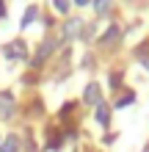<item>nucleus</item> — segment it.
I'll return each mask as SVG.
<instances>
[{
    "label": "nucleus",
    "mask_w": 149,
    "mask_h": 152,
    "mask_svg": "<svg viewBox=\"0 0 149 152\" xmlns=\"http://www.w3.org/2000/svg\"><path fill=\"white\" fill-rule=\"evenodd\" d=\"M14 108H17V102H14V94L11 91H0V122H8L14 116Z\"/></svg>",
    "instance_id": "nucleus-1"
},
{
    "label": "nucleus",
    "mask_w": 149,
    "mask_h": 152,
    "mask_svg": "<svg viewBox=\"0 0 149 152\" xmlns=\"http://www.w3.org/2000/svg\"><path fill=\"white\" fill-rule=\"evenodd\" d=\"M61 31H64V39H66V42H69V39H77V36H80V31H83V20H80V17H69L66 25H64Z\"/></svg>",
    "instance_id": "nucleus-3"
},
{
    "label": "nucleus",
    "mask_w": 149,
    "mask_h": 152,
    "mask_svg": "<svg viewBox=\"0 0 149 152\" xmlns=\"http://www.w3.org/2000/svg\"><path fill=\"white\" fill-rule=\"evenodd\" d=\"M119 39H121V28H119V25H110V28L100 36V44H102V47H113Z\"/></svg>",
    "instance_id": "nucleus-4"
},
{
    "label": "nucleus",
    "mask_w": 149,
    "mask_h": 152,
    "mask_svg": "<svg viewBox=\"0 0 149 152\" xmlns=\"http://www.w3.org/2000/svg\"><path fill=\"white\" fill-rule=\"evenodd\" d=\"M55 44H58L55 39H52V36H47L44 42H41V47H39V58H36V61H33V64H41V61H44V58L50 56V53H52V50H55Z\"/></svg>",
    "instance_id": "nucleus-5"
},
{
    "label": "nucleus",
    "mask_w": 149,
    "mask_h": 152,
    "mask_svg": "<svg viewBox=\"0 0 149 152\" xmlns=\"http://www.w3.org/2000/svg\"><path fill=\"white\" fill-rule=\"evenodd\" d=\"M133 100H135V94H133V91H127V94L121 97V100H119L116 105H119V108H124V105H133Z\"/></svg>",
    "instance_id": "nucleus-12"
},
{
    "label": "nucleus",
    "mask_w": 149,
    "mask_h": 152,
    "mask_svg": "<svg viewBox=\"0 0 149 152\" xmlns=\"http://www.w3.org/2000/svg\"><path fill=\"white\" fill-rule=\"evenodd\" d=\"M33 20H36V8H33V6H31V8H28V11H25V17H22V28H28V25H31Z\"/></svg>",
    "instance_id": "nucleus-10"
},
{
    "label": "nucleus",
    "mask_w": 149,
    "mask_h": 152,
    "mask_svg": "<svg viewBox=\"0 0 149 152\" xmlns=\"http://www.w3.org/2000/svg\"><path fill=\"white\" fill-rule=\"evenodd\" d=\"M52 8H55L58 14H66L69 11V0H52Z\"/></svg>",
    "instance_id": "nucleus-11"
},
{
    "label": "nucleus",
    "mask_w": 149,
    "mask_h": 152,
    "mask_svg": "<svg viewBox=\"0 0 149 152\" xmlns=\"http://www.w3.org/2000/svg\"><path fill=\"white\" fill-rule=\"evenodd\" d=\"M110 3H113V0H94V11H97V14H108Z\"/></svg>",
    "instance_id": "nucleus-9"
},
{
    "label": "nucleus",
    "mask_w": 149,
    "mask_h": 152,
    "mask_svg": "<svg viewBox=\"0 0 149 152\" xmlns=\"http://www.w3.org/2000/svg\"><path fill=\"white\" fill-rule=\"evenodd\" d=\"M75 3H77V6H86V3H89V0H75Z\"/></svg>",
    "instance_id": "nucleus-15"
},
{
    "label": "nucleus",
    "mask_w": 149,
    "mask_h": 152,
    "mask_svg": "<svg viewBox=\"0 0 149 152\" xmlns=\"http://www.w3.org/2000/svg\"><path fill=\"white\" fill-rule=\"evenodd\" d=\"M97 122L102 124V127H108V124H110V108H108L105 102L97 105Z\"/></svg>",
    "instance_id": "nucleus-7"
},
{
    "label": "nucleus",
    "mask_w": 149,
    "mask_h": 152,
    "mask_svg": "<svg viewBox=\"0 0 149 152\" xmlns=\"http://www.w3.org/2000/svg\"><path fill=\"white\" fill-rule=\"evenodd\" d=\"M141 64H144V66H149V56H141Z\"/></svg>",
    "instance_id": "nucleus-13"
},
{
    "label": "nucleus",
    "mask_w": 149,
    "mask_h": 152,
    "mask_svg": "<svg viewBox=\"0 0 149 152\" xmlns=\"http://www.w3.org/2000/svg\"><path fill=\"white\" fill-rule=\"evenodd\" d=\"M83 100H86V102H91V105H100V86H97V83H89V86H86Z\"/></svg>",
    "instance_id": "nucleus-6"
},
{
    "label": "nucleus",
    "mask_w": 149,
    "mask_h": 152,
    "mask_svg": "<svg viewBox=\"0 0 149 152\" xmlns=\"http://www.w3.org/2000/svg\"><path fill=\"white\" fill-rule=\"evenodd\" d=\"M3 14H6V8H3V0H0V20H3Z\"/></svg>",
    "instance_id": "nucleus-14"
},
{
    "label": "nucleus",
    "mask_w": 149,
    "mask_h": 152,
    "mask_svg": "<svg viewBox=\"0 0 149 152\" xmlns=\"http://www.w3.org/2000/svg\"><path fill=\"white\" fill-rule=\"evenodd\" d=\"M3 53H6L8 58H17V61L28 58V47H25V42H22V39H17V42H8L6 47H3Z\"/></svg>",
    "instance_id": "nucleus-2"
},
{
    "label": "nucleus",
    "mask_w": 149,
    "mask_h": 152,
    "mask_svg": "<svg viewBox=\"0 0 149 152\" xmlns=\"http://www.w3.org/2000/svg\"><path fill=\"white\" fill-rule=\"evenodd\" d=\"M0 152H20V138H17V136L3 138V144H0Z\"/></svg>",
    "instance_id": "nucleus-8"
}]
</instances>
